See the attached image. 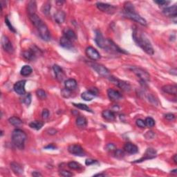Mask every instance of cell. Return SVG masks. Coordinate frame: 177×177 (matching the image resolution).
Returning a JSON list of instances; mask_svg holds the SVG:
<instances>
[{
    "label": "cell",
    "mask_w": 177,
    "mask_h": 177,
    "mask_svg": "<svg viewBox=\"0 0 177 177\" xmlns=\"http://www.w3.org/2000/svg\"><path fill=\"white\" fill-rule=\"evenodd\" d=\"M12 142L17 148L23 149L24 148L25 141L26 140V134L20 129H15L12 133Z\"/></svg>",
    "instance_id": "4"
},
{
    "label": "cell",
    "mask_w": 177,
    "mask_h": 177,
    "mask_svg": "<svg viewBox=\"0 0 177 177\" xmlns=\"http://www.w3.org/2000/svg\"><path fill=\"white\" fill-rule=\"evenodd\" d=\"M60 46H62V47L64 48V49H71L73 47H74V46H73V43L71 41H70L69 39L66 38L64 36L62 37L61 38H60Z\"/></svg>",
    "instance_id": "21"
},
{
    "label": "cell",
    "mask_w": 177,
    "mask_h": 177,
    "mask_svg": "<svg viewBox=\"0 0 177 177\" xmlns=\"http://www.w3.org/2000/svg\"><path fill=\"white\" fill-rule=\"evenodd\" d=\"M64 36L71 42L75 41L77 38L76 35L74 31L69 28L66 29V30L64 31Z\"/></svg>",
    "instance_id": "27"
},
{
    "label": "cell",
    "mask_w": 177,
    "mask_h": 177,
    "mask_svg": "<svg viewBox=\"0 0 177 177\" xmlns=\"http://www.w3.org/2000/svg\"><path fill=\"white\" fill-rule=\"evenodd\" d=\"M56 132H57V131H56L55 130H54V129H51V130H49V131H48V134H51V135L55 134Z\"/></svg>",
    "instance_id": "52"
},
{
    "label": "cell",
    "mask_w": 177,
    "mask_h": 177,
    "mask_svg": "<svg viewBox=\"0 0 177 177\" xmlns=\"http://www.w3.org/2000/svg\"><path fill=\"white\" fill-rule=\"evenodd\" d=\"M60 175L64 177H70L74 176V174L67 171V170H61L60 172Z\"/></svg>",
    "instance_id": "41"
},
{
    "label": "cell",
    "mask_w": 177,
    "mask_h": 177,
    "mask_svg": "<svg viewBox=\"0 0 177 177\" xmlns=\"http://www.w3.org/2000/svg\"><path fill=\"white\" fill-rule=\"evenodd\" d=\"M98 90L95 88L89 89L81 94V98L85 101H91L97 95Z\"/></svg>",
    "instance_id": "15"
},
{
    "label": "cell",
    "mask_w": 177,
    "mask_h": 177,
    "mask_svg": "<svg viewBox=\"0 0 177 177\" xmlns=\"http://www.w3.org/2000/svg\"><path fill=\"white\" fill-rule=\"evenodd\" d=\"M173 160H174V163H177V155L176 154H174V156L173 157Z\"/></svg>",
    "instance_id": "54"
},
{
    "label": "cell",
    "mask_w": 177,
    "mask_h": 177,
    "mask_svg": "<svg viewBox=\"0 0 177 177\" xmlns=\"http://www.w3.org/2000/svg\"><path fill=\"white\" fill-rule=\"evenodd\" d=\"M124 15L125 17L130 19L134 22L138 23L142 26H147V21L138 15L135 10L134 6L131 2H125L124 4Z\"/></svg>",
    "instance_id": "3"
},
{
    "label": "cell",
    "mask_w": 177,
    "mask_h": 177,
    "mask_svg": "<svg viewBox=\"0 0 177 177\" xmlns=\"http://www.w3.org/2000/svg\"><path fill=\"white\" fill-rule=\"evenodd\" d=\"M95 42L96 44L101 49H105L106 48V43H107V39L104 38L103 34L99 30L95 31Z\"/></svg>",
    "instance_id": "13"
},
{
    "label": "cell",
    "mask_w": 177,
    "mask_h": 177,
    "mask_svg": "<svg viewBox=\"0 0 177 177\" xmlns=\"http://www.w3.org/2000/svg\"><path fill=\"white\" fill-rule=\"evenodd\" d=\"M68 152L77 157H84L85 156V152L82 147L79 145L74 144L71 145L68 147Z\"/></svg>",
    "instance_id": "7"
},
{
    "label": "cell",
    "mask_w": 177,
    "mask_h": 177,
    "mask_svg": "<svg viewBox=\"0 0 177 177\" xmlns=\"http://www.w3.org/2000/svg\"><path fill=\"white\" fill-rule=\"evenodd\" d=\"M10 168H11L12 171L15 174H18V175L22 174L23 172H24L22 166L18 163H16V162H12V163H10Z\"/></svg>",
    "instance_id": "23"
},
{
    "label": "cell",
    "mask_w": 177,
    "mask_h": 177,
    "mask_svg": "<svg viewBox=\"0 0 177 177\" xmlns=\"http://www.w3.org/2000/svg\"><path fill=\"white\" fill-rule=\"evenodd\" d=\"M28 17L32 24L37 28L41 38L44 41H49L51 39V33L42 19L36 13L28 15Z\"/></svg>",
    "instance_id": "2"
},
{
    "label": "cell",
    "mask_w": 177,
    "mask_h": 177,
    "mask_svg": "<svg viewBox=\"0 0 177 177\" xmlns=\"http://www.w3.org/2000/svg\"><path fill=\"white\" fill-rule=\"evenodd\" d=\"M165 118L168 120H170V121H171V120H173L175 119V116H174L173 114L169 113V114H166V115L165 116Z\"/></svg>",
    "instance_id": "49"
},
{
    "label": "cell",
    "mask_w": 177,
    "mask_h": 177,
    "mask_svg": "<svg viewBox=\"0 0 177 177\" xmlns=\"http://www.w3.org/2000/svg\"><path fill=\"white\" fill-rule=\"evenodd\" d=\"M85 53H86L87 56L89 59L93 60V61L98 60L101 58V54L99 53V52L92 47H87L86 50H85Z\"/></svg>",
    "instance_id": "9"
},
{
    "label": "cell",
    "mask_w": 177,
    "mask_h": 177,
    "mask_svg": "<svg viewBox=\"0 0 177 177\" xmlns=\"http://www.w3.org/2000/svg\"><path fill=\"white\" fill-rule=\"evenodd\" d=\"M44 148L47 149H52V150H54V149H57V147H56V145L53 144V143H51V144H49L47 146H46Z\"/></svg>",
    "instance_id": "50"
},
{
    "label": "cell",
    "mask_w": 177,
    "mask_h": 177,
    "mask_svg": "<svg viewBox=\"0 0 177 177\" xmlns=\"http://www.w3.org/2000/svg\"><path fill=\"white\" fill-rule=\"evenodd\" d=\"M96 163H97L96 160L91 159H88L85 161V164H86V165H93V164H95Z\"/></svg>",
    "instance_id": "48"
},
{
    "label": "cell",
    "mask_w": 177,
    "mask_h": 177,
    "mask_svg": "<svg viewBox=\"0 0 177 177\" xmlns=\"http://www.w3.org/2000/svg\"><path fill=\"white\" fill-rule=\"evenodd\" d=\"M22 55L26 60L31 61V60H34L36 57V53H35L34 49H28L23 52Z\"/></svg>",
    "instance_id": "25"
},
{
    "label": "cell",
    "mask_w": 177,
    "mask_h": 177,
    "mask_svg": "<svg viewBox=\"0 0 177 177\" xmlns=\"http://www.w3.org/2000/svg\"><path fill=\"white\" fill-rule=\"evenodd\" d=\"M114 157L117 158V159H122L125 157V152L124 151L121 150V149H115L114 151Z\"/></svg>",
    "instance_id": "37"
},
{
    "label": "cell",
    "mask_w": 177,
    "mask_h": 177,
    "mask_svg": "<svg viewBox=\"0 0 177 177\" xmlns=\"http://www.w3.org/2000/svg\"><path fill=\"white\" fill-rule=\"evenodd\" d=\"M26 81L23 80L17 82L13 86V89L15 93L20 95H24L26 94V90H25V84Z\"/></svg>",
    "instance_id": "14"
},
{
    "label": "cell",
    "mask_w": 177,
    "mask_h": 177,
    "mask_svg": "<svg viewBox=\"0 0 177 177\" xmlns=\"http://www.w3.org/2000/svg\"><path fill=\"white\" fill-rule=\"evenodd\" d=\"M102 116H103L104 119L108 120V121H113V120H115L116 118L115 114L111 110H104L102 112Z\"/></svg>",
    "instance_id": "24"
},
{
    "label": "cell",
    "mask_w": 177,
    "mask_h": 177,
    "mask_svg": "<svg viewBox=\"0 0 177 177\" xmlns=\"http://www.w3.org/2000/svg\"><path fill=\"white\" fill-rule=\"evenodd\" d=\"M77 84H78V83H77V81L76 80H74V79H72V78H70L65 81V83H64V87H65V89L71 91L73 90H74V89L76 88Z\"/></svg>",
    "instance_id": "22"
},
{
    "label": "cell",
    "mask_w": 177,
    "mask_h": 177,
    "mask_svg": "<svg viewBox=\"0 0 177 177\" xmlns=\"http://www.w3.org/2000/svg\"><path fill=\"white\" fill-rule=\"evenodd\" d=\"M5 23H6V24L7 25V26L8 27V28H9L10 31H12V32H13V33H15L16 32L15 28L14 27L12 26V25L11 24V22H10L9 19H8V17H6L5 18Z\"/></svg>",
    "instance_id": "40"
},
{
    "label": "cell",
    "mask_w": 177,
    "mask_h": 177,
    "mask_svg": "<svg viewBox=\"0 0 177 177\" xmlns=\"http://www.w3.org/2000/svg\"><path fill=\"white\" fill-rule=\"evenodd\" d=\"M67 166L70 169L75 170H80L82 167L78 163H77L76 161H71L69 163H68Z\"/></svg>",
    "instance_id": "34"
},
{
    "label": "cell",
    "mask_w": 177,
    "mask_h": 177,
    "mask_svg": "<svg viewBox=\"0 0 177 177\" xmlns=\"http://www.w3.org/2000/svg\"><path fill=\"white\" fill-rule=\"evenodd\" d=\"M131 70L141 79L142 82H147V81L150 80V76H149V74L146 71L143 70V68L135 67V66H132V67H131Z\"/></svg>",
    "instance_id": "5"
},
{
    "label": "cell",
    "mask_w": 177,
    "mask_h": 177,
    "mask_svg": "<svg viewBox=\"0 0 177 177\" xmlns=\"http://www.w3.org/2000/svg\"><path fill=\"white\" fill-rule=\"evenodd\" d=\"M155 136V134L154 132H152V131H149L146 133V134L145 135V137L147 139H152L154 138Z\"/></svg>",
    "instance_id": "44"
},
{
    "label": "cell",
    "mask_w": 177,
    "mask_h": 177,
    "mask_svg": "<svg viewBox=\"0 0 177 177\" xmlns=\"http://www.w3.org/2000/svg\"><path fill=\"white\" fill-rule=\"evenodd\" d=\"M44 125V122L40 121V120H34V121H32L29 124V126L32 129H34L35 130H39Z\"/></svg>",
    "instance_id": "31"
},
{
    "label": "cell",
    "mask_w": 177,
    "mask_h": 177,
    "mask_svg": "<svg viewBox=\"0 0 177 177\" xmlns=\"http://www.w3.org/2000/svg\"><path fill=\"white\" fill-rule=\"evenodd\" d=\"M156 4H159V6H168V4H169L170 3V1H164V0H158V1H154Z\"/></svg>",
    "instance_id": "43"
},
{
    "label": "cell",
    "mask_w": 177,
    "mask_h": 177,
    "mask_svg": "<svg viewBox=\"0 0 177 177\" xmlns=\"http://www.w3.org/2000/svg\"><path fill=\"white\" fill-rule=\"evenodd\" d=\"M106 149H107V150L108 151L114 152L115 149H116V147L113 143H109V144H107V146H106Z\"/></svg>",
    "instance_id": "45"
},
{
    "label": "cell",
    "mask_w": 177,
    "mask_h": 177,
    "mask_svg": "<svg viewBox=\"0 0 177 177\" xmlns=\"http://www.w3.org/2000/svg\"><path fill=\"white\" fill-rule=\"evenodd\" d=\"M172 174H176V170L175 169V170H172Z\"/></svg>",
    "instance_id": "56"
},
{
    "label": "cell",
    "mask_w": 177,
    "mask_h": 177,
    "mask_svg": "<svg viewBox=\"0 0 177 177\" xmlns=\"http://www.w3.org/2000/svg\"><path fill=\"white\" fill-rule=\"evenodd\" d=\"M76 125L79 128H85L87 125V120L83 116H79L76 119Z\"/></svg>",
    "instance_id": "29"
},
{
    "label": "cell",
    "mask_w": 177,
    "mask_h": 177,
    "mask_svg": "<svg viewBox=\"0 0 177 177\" xmlns=\"http://www.w3.org/2000/svg\"><path fill=\"white\" fill-rule=\"evenodd\" d=\"M110 78H110V80H111L112 82H114V84L117 85V86L119 87V88L121 89L122 91H130L131 90V85L129 84V82L118 80V79L114 78V77H110Z\"/></svg>",
    "instance_id": "12"
},
{
    "label": "cell",
    "mask_w": 177,
    "mask_h": 177,
    "mask_svg": "<svg viewBox=\"0 0 177 177\" xmlns=\"http://www.w3.org/2000/svg\"><path fill=\"white\" fill-rule=\"evenodd\" d=\"M95 5H96L98 9L101 10L102 12H106V13L108 14H113L116 9V8L113 5L103 3V2H98Z\"/></svg>",
    "instance_id": "8"
},
{
    "label": "cell",
    "mask_w": 177,
    "mask_h": 177,
    "mask_svg": "<svg viewBox=\"0 0 177 177\" xmlns=\"http://www.w3.org/2000/svg\"><path fill=\"white\" fill-rule=\"evenodd\" d=\"M32 176L34 177H39V176H42V174L39 173V172H33L32 173Z\"/></svg>",
    "instance_id": "51"
},
{
    "label": "cell",
    "mask_w": 177,
    "mask_h": 177,
    "mask_svg": "<svg viewBox=\"0 0 177 177\" xmlns=\"http://www.w3.org/2000/svg\"><path fill=\"white\" fill-rule=\"evenodd\" d=\"M23 100V103L24 104H26V105H30V104L31 103V93H27V94L25 95Z\"/></svg>",
    "instance_id": "39"
},
{
    "label": "cell",
    "mask_w": 177,
    "mask_h": 177,
    "mask_svg": "<svg viewBox=\"0 0 177 177\" xmlns=\"http://www.w3.org/2000/svg\"><path fill=\"white\" fill-rule=\"evenodd\" d=\"M136 125L138 127H141V128H145V127H146L145 120H143L142 119L136 120Z\"/></svg>",
    "instance_id": "42"
},
{
    "label": "cell",
    "mask_w": 177,
    "mask_h": 177,
    "mask_svg": "<svg viewBox=\"0 0 177 177\" xmlns=\"http://www.w3.org/2000/svg\"><path fill=\"white\" fill-rule=\"evenodd\" d=\"M145 125H146V127H147L152 128L155 125V120L151 117H147L145 118Z\"/></svg>",
    "instance_id": "36"
},
{
    "label": "cell",
    "mask_w": 177,
    "mask_h": 177,
    "mask_svg": "<svg viewBox=\"0 0 177 177\" xmlns=\"http://www.w3.org/2000/svg\"><path fill=\"white\" fill-rule=\"evenodd\" d=\"M8 122H9L12 125L17 127H20L22 125V120H21L20 118L16 117V116H12V117L10 118L9 119H8Z\"/></svg>",
    "instance_id": "30"
},
{
    "label": "cell",
    "mask_w": 177,
    "mask_h": 177,
    "mask_svg": "<svg viewBox=\"0 0 177 177\" xmlns=\"http://www.w3.org/2000/svg\"><path fill=\"white\" fill-rule=\"evenodd\" d=\"M32 71L33 69L30 66L24 65V66H22V69L20 71V74L23 76H28L31 74Z\"/></svg>",
    "instance_id": "32"
},
{
    "label": "cell",
    "mask_w": 177,
    "mask_h": 177,
    "mask_svg": "<svg viewBox=\"0 0 177 177\" xmlns=\"http://www.w3.org/2000/svg\"><path fill=\"white\" fill-rule=\"evenodd\" d=\"M107 95L111 101H120L122 98V95L118 91L114 90L112 89H109L107 90Z\"/></svg>",
    "instance_id": "18"
},
{
    "label": "cell",
    "mask_w": 177,
    "mask_h": 177,
    "mask_svg": "<svg viewBox=\"0 0 177 177\" xmlns=\"http://www.w3.org/2000/svg\"><path fill=\"white\" fill-rule=\"evenodd\" d=\"M157 151L153 148H147L146 152H145L143 157L139 160H136L134 162H132V163H141V162L146 161V160L149 159H153L155 157H157Z\"/></svg>",
    "instance_id": "6"
},
{
    "label": "cell",
    "mask_w": 177,
    "mask_h": 177,
    "mask_svg": "<svg viewBox=\"0 0 177 177\" xmlns=\"http://www.w3.org/2000/svg\"><path fill=\"white\" fill-rule=\"evenodd\" d=\"M61 92H62V95H63V96L65 97V98L69 97L70 95H71V91L68 90V89H62Z\"/></svg>",
    "instance_id": "46"
},
{
    "label": "cell",
    "mask_w": 177,
    "mask_h": 177,
    "mask_svg": "<svg viewBox=\"0 0 177 177\" xmlns=\"http://www.w3.org/2000/svg\"><path fill=\"white\" fill-rule=\"evenodd\" d=\"M1 47L4 51L8 53H12L14 51V48L12 43L10 42L8 37L3 35L1 37Z\"/></svg>",
    "instance_id": "11"
},
{
    "label": "cell",
    "mask_w": 177,
    "mask_h": 177,
    "mask_svg": "<svg viewBox=\"0 0 177 177\" xmlns=\"http://www.w3.org/2000/svg\"><path fill=\"white\" fill-rule=\"evenodd\" d=\"M42 118H44V119H47L49 116V111L47 109H44L42 111Z\"/></svg>",
    "instance_id": "47"
},
{
    "label": "cell",
    "mask_w": 177,
    "mask_h": 177,
    "mask_svg": "<svg viewBox=\"0 0 177 177\" xmlns=\"http://www.w3.org/2000/svg\"><path fill=\"white\" fill-rule=\"evenodd\" d=\"M36 95L37 98L40 100H44L47 98V93L42 89H38L36 91Z\"/></svg>",
    "instance_id": "38"
},
{
    "label": "cell",
    "mask_w": 177,
    "mask_h": 177,
    "mask_svg": "<svg viewBox=\"0 0 177 177\" xmlns=\"http://www.w3.org/2000/svg\"><path fill=\"white\" fill-rule=\"evenodd\" d=\"M53 69L54 71V73H55L56 79H57L59 82H62V81L64 80V78L66 77L63 69H62L60 66L57 65V64L53 65Z\"/></svg>",
    "instance_id": "17"
},
{
    "label": "cell",
    "mask_w": 177,
    "mask_h": 177,
    "mask_svg": "<svg viewBox=\"0 0 177 177\" xmlns=\"http://www.w3.org/2000/svg\"><path fill=\"white\" fill-rule=\"evenodd\" d=\"M106 176L105 174H96L94 175V176Z\"/></svg>",
    "instance_id": "55"
},
{
    "label": "cell",
    "mask_w": 177,
    "mask_h": 177,
    "mask_svg": "<svg viewBox=\"0 0 177 177\" xmlns=\"http://www.w3.org/2000/svg\"><path fill=\"white\" fill-rule=\"evenodd\" d=\"M161 89L163 92L168 93V94L174 95H176L177 94L176 85H173V84L164 85V86L162 87Z\"/></svg>",
    "instance_id": "19"
},
{
    "label": "cell",
    "mask_w": 177,
    "mask_h": 177,
    "mask_svg": "<svg viewBox=\"0 0 177 177\" xmlns=\"http://www.w3.org/2000/svg\"><path fill=\"white\" fill-rule=\"evenodd\" d=\"M36 10H37L36 2L35 1H29L28 5H27V11H28V15L35 14Z\"/></svg>",
    "instance_id": "28"
},
{
    "label": "cell",
    "mask_w": 177,
    "mask_h": 177,
    "mask_svg": "<svg viewBox=\"0 0 177 177\" xmlns=\"http://www.w3.org/2000/svg\"><path fill=\"white\" fill-rule=\"evenodd\" d=\"M66 17V14L65 12L62 10H59L54 15V19H55V21L58 24H62L65 20Z\"/></svg>",
    "instance_id": "26"
},
{
    "label": "cell",
    "mask_w": 177,
    "mask_h": 177,
    "mask_svg": "<svg viewBox=\"0 0 177 177\" xmlns=\"http://www.w3.org/2000/svg\"><path fill=\"white\" fill-rule=\"evenodd\" d=\"M124 149L126 152L130 154H134L138 152V148L136 145L131 143H127L124 145Z\"/></svg>",
    "instance_id": "20"
},
{
    "label": "cell",
    "mask_w": 177,
    "mask_h": 177,
    "mask_svg": "<svg viewBox=\"0 0 177 177\" xmlns=\"http://www.w3.org/2000/svg\"><path fill=\"white\" fill-rule=\"evenodd\" d=\"M51 4L49 3V2H47V3L44 4V5L42 7V11L46 15H48L49 14L50 10H51Z\"/></svg>",
    "instance_id": "35"
},
{
    "label": "cell",
    "mask_w": 177,
    "mask_h": 177,
    "mask_svg": "<svg viewBox=\"0 0 177 177\" xmlns=\"http://www.w3.org/2000/svg\"><path fill=\"white\" fill-rule=\"evenodd\" d=\"M132 37L136 44L139 46L145 53L149 55H154V50L152 45L147 37L142 31L135 28L133 31Z\"/></svg>",
    "instance_id": "1"
},
{
    "label": "cell",
    "mask_w": 177,
    "mask_h": 177,
    "mask_svg": "<svg viewBox=\"0 0 177 177\" xmlns=\"http://www.w3.org/2000/svg\"><path fill=\"white\" fill-rule=\"evenodd\" d=\"M73 105L74 106V107H76L78 108V109H80L81 110H83V111H88V112H91V113H93L92 110H91L90 108H89L88 106L87 105H85V104H82V103H73Z\"/></svg>",
    "instance_id": "33"
},
{
    "label": "cell",
    "mask_w": 177,
    "mask_h": 177,
    "mask_svg": "<svg viewBox=\"0 0 177 177\" xmlns=\"http://www.w3.org/2000/svg\"><path fill=\"white\" fill-rule=\"evenodd\" d=\"M89 64L98 74L102 76L107 77L109 74V70L103 65H101V64L98 63H94V62H91V63H89Z\"/></svg>",
    "instance_id": "10"
},
{
    "label": "cell",
    "mask_w": 177,
    "mask_h": 177,
    "mask_svg": "<svg viewBox=\"0 0 177 177\" xmlns=\"http://www.w3.org/2000/svg\"><path fill=\"white\" fill-rule=\"evenodd\" d=\"M163 13L165 16L169 17H176L177 15V6L176 4L169 6V7H165L163 10Z\"/></svg>",
    "instance_id": "16"
},
{
    "label": "cell",
    "mask_w": 177,
    "mask_h": 177,
    "mask_svg": "<svg viewBox=\"0 0 177 177\" xmlns=\"http://www.w3.org/2000/svg\"><path fill=\"white\" fill-rule=\"evenodd\" d=\"M171 74H173L174 76H176V68H174V69L171 70Z\"/></svg>",
    "instance_id": "53"
}]
</instances>
